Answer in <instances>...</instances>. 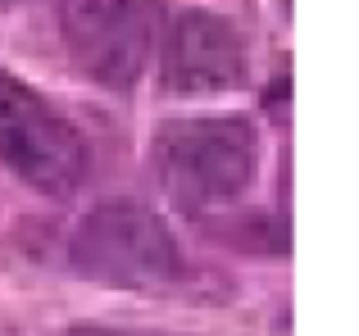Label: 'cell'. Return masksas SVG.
<instances>
[{
  "label": "cell",
  "mask_w": 359,
  "mask_h": 336,
  "mask_svg": "<svg viewBox=\"0 0 359 336\" xmlns=\"http://www.w3.org/2000/svg\"><path fill=\"white\" fill-rule=\"evenodd\" d=\"M69 264L78 277L118 291H164L187 277V255L168 223L146 204H96L69 237Z\"/></svg>",
  "instance_id": "7a4b0ae2"
},
{
  "label": "cell",
  "mask_w": 359,
  "mask_h": 336,
  "mask_svg": "<svg viewBox=\"0 0 359 336\" xmlns=\"http://www.w3.org/2000/svg\"><path fill=\"white\" fill-rule=\"evenodd\" d=\"M159 0H60L64 50L91 82L128 91L159 46Z\"/></svg>",
  "instance_id": "277c9868"
},
{
  "label": "cell",
  "mask_w": 359,
  "mask_h": 336,
  "mask_svg": "<svg viewBox=\"0 0 359 336\" xmlns=\"http://www.w3.org/2000/svg\"><path fill=\"white\" fill-rule=\"evenodd\" d=\"M159 78L177 96H219L241 87L245 41L214 9H182L159 32Z\"/></svg>",
  "instance_id": "5b68a950"
},
{
  "label": "cell",
  "mask_w": 359,
  "mask_h": 336,
  "mask_svg": "<svg viewBox=\"0 0 359 336\" xmlns=\"http://www.w3.org/2000/svg\"><path fill=\"white\" fill-rule=\"evenodd\" d=\"M0 164L32 191L64 200L87 182L91 146L41 91L0 69Z\"/></svg>",
  "instance_id": "3957f363"
},
{
  "label": "cell",
  "mask_w": 359,
  "mask_h": 336,
  "mask_svg": "<svg viewBox=\"0 0 359 336\" xmlns=\"http://www.w3.org/2000/svg\"><path fill=\"white\" fill-rule=\"evenodd\" d=\"M155 177L182 214L228 209L255 186L259 173V132L241 114L173 118L150 146Z\"/></svg>",
  "instance_id": "6da1fadb"
},
{
  "label": "cell",
  "mask_w": 359,
  "mask_h": 336,
  "mask_svg": "<svg viewBox=\"0 0 359 336\" xmlns=\"http://www.w3.org/2000/svg\"><path fill=\"white\" fill-rule=\"evenodd\" d=\"M55 336H146V332H118V328H64Z\"/></svg>",
  "instance_id": "8992f818"
}]
</instances>
